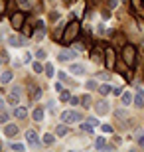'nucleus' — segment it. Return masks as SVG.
Instances as JSON below:
<instances>
[{
	"label": "nucleus",
	"mask_w": 144,
	"mask_h": 152,
	"mask_svg": "<svg viewBox=\"0 0 144 152\" xmlns=\"http://www.w3.org/2000/svg\"><path fill=\"white\" fill-rule=\"evenodd\" d=\"M14 117H16V118L28 117V109H26V107H16V109H14Z\"/></svg>",
	"instance_id": "ddd939ff"
},
{
	"label": "nucleus",
	"mask_w": 144,
	"mask_h": 152,
	"mask_svg": "<svg viewBox=\"0 0 144 152\" xmlns=\"http://www.w3.org/2000/svg\"><path fill=\"white\" fill-rule=\"evenodd\" d=\"M95 146H97V148H107V138H105V136H99L97 142H95Z\"/></svg>",
	"instance_id": "412c9836"
},
{
	"label": "nucleus",
	"mask_w": 144,
	"mask_h": 152,
	"mask_svg": "<svg viewBox=\"0 0 144 152\" xmlns=\"http://www.w3.org/2000/svg\"><path fill=\"white\" fill-rule=\"evenodd\" d=\"M136 140H138V144H144V134H138V138H136Z\"/></svg>",
	"instance_id": "58836bf2"
},
{
	"label": "nucleus",
	"mask_w": 144,
	"mask_h": 152,
	"mask_svg": "<svg viewBox=\"0 0 144 152\" xmlns=\"http://www.w3.org/2000/svg\"><path fill=\"white\" fill-rule=\"evenodd\" d=\"M69 103H71V105H79V103H81V99H79V97H71V99H69Z\"/></svg>",
	"instance_id": "c756f323"
},
{
	"label": "nucleus",
	"mask_w": 144,
	"mask_h": 152,
	"mask_svg": "<svg viewBox=\"0 0 144 152\" xmlns=\"http://www.w3.org/2000/svg\"><path fill=\"white\" fill-rule=\"evenodd\" d=\"M95 87H97L95 81H87V89H95Z\"/></svg>",
	"instance_id": "72a5a7b5"
},
{
	"label": "nucleus",
	"mask_w": 144,
	"mask_h": 152,
	"mask_svg": "<svg viewBox=\"0 0 144 152\" xmlns=\"http://www.w3.org/2000/svg\"><path fill=\"white\" fill-rule=\"evenodd\" d=\"M107 59H109V67H113V48H109V50H107Z\"/></svg>",
	"instance_id": "a878e982"
},
{
	"label": "nucleus",
	"mask_w": 144,
	"mask_h": 152,
	"mask_svg": "<svg viewBox=\"0 0 144 152\" xmlns=\"http://www.w3.org/2000/svg\"><path fill=\"white\" fill-rule=\"evenodd\" d=\"M12 75H14L12 71H4V73L0 75V81H2V83H10V81H12Z\"/></svg>",
	"instance_id": "a211bd4d"
},
{
	"label": "nucleus",
	"mask_w": 144,
	"mask_h": 152,
	"mask_svg": "<svg viewBox=\"0 0 144 152\" xmlns=\"http://www.w3.org/2000/svg\"><path fill=\"white\" fill-rule=\"evenodd\" d=\"M87 123H89V124H93V126H99V118H97V117H89V118H87Z\"/></svg>",
	"instance_id": "393cba45"
},
{
	"label": "nucleus",
	"mask_w": 144,
	"mask_h": 152,
	"mask_svg": "<svg viewBox=\"0 0 144 152\" xmlns=\"http://www.w3.org/2000/svg\"><path fill=\"white\" fill-rule=\"evenodd\" d=\"M2 107H4V101H2V99H0V111H2Z\"/></svg>",
	"instance_id": "a19ab883"
},
{
	"label": "nucleus",
	"mask_w": 144,
	"mask_h": 152,
	"mask_svg": "<svg viewBox=\"0 0 144 152\" xmlns=\"http://www.w3.org/2000/svg\"><path fill=\"white\" fill-rule=\"evenodd\" d=\"M4 134L12 138L14 134H18V126H16V124H6V126H4Z\"/></svg>",
	"instance_id": "f8f14e48"
},
{
	"label": "nucleus",
	"mask_w": 144,
	"mask_h": 152,
	"mask_svg": "<svg viewBox=\"0 0 144 152\" xmlns=\"http://www.w3.org/2000/svg\"><path fill=\"white\" fill-rule=\"evenodd\" d=\"M56 91H57V93H59V91H63V85H61V83H56Z\"/></svg>",
	"instance_id": "4c0bfd02"
},
{
	"label": "nucleus",
	"mask_w": 144,
	"mask_h": 152,
	"mask_svg": "<svg viewBox=\"0 0 144 152\" xmlns=\"http://www.w3.org/2000/svg\"><path fill=\"white\" fill-rule=\"evenodd\" d=\"M20 87H14V93H10V97H8V103H10L12 107H18V103H20Z\"/></svg>",
	"instance_id": "39448f33"
},
{
	"label": "nucleus",
	"mask_w": 144,
	"mask_h": 152,
	"mask_svg": "<svg viewBox=\"0 0 144 152\" xmlns=\"http://www.w3.org/2000/svg\"><path fill=\"white\" fill-rule=\"evenodd\" d=\"M59 97H61V101H69V99H71V95H69V91H59Z\"/></svg>",
	"instance_id": "5701e85b"
},
{
	"label": "nucleus",
	"mask_w": 144,
	"mask_h": 152,
	"mask_svg": "<svg viewBox=\"0 0 144 152\" xmlns=\"http://www.w3.org/2000/svg\"><path fill=\"white\" fill-rule=\"evenodd\" d=\"M32 53H30V51H28V53H26V56H24V63H30V61H32Z\"/></svg>",
	"instance_id": "7c9ffc66"
},
{
	"label": "nucleus",
	"mask_w": 144,
	"mask_h": 152,
	"mask_svg": "<svg viewBox=\"0 0 144 152\" xmlns=\"http://www.w3.org/2000/svg\"><path fill=\"white\" fill-rule=\"evenodd\" d=\"M59 118L65 124H71V123H79V121H81V115H79L77 111H63Z\"/></svg>",
	"instance_id": "f03ea898"
},
{
	"label": "nucleus",
	"mask_w": 144,
	"mask_h": 152,
	"mask_svg": "<svg viewBox=\"0 0 144 152\" xmlns=\"http://www.w3.org/2000/svg\"><path fill=\"white\" fill-rule=\"evenodd\" d=\"M32 67H34V71H36V73H42V71H44V65H42L39 61H36V63L32 65Z\"/></svg>",
	"instance_id": "b1692460"
},
{
	"label": "nucleus",
	"mask_w": 144,
	"mask_h": 152,
	"mask_svg": "<svg viewBox=\"0 0 144 152\" xmlns=\"http://www.w3.org/2000/svg\"><path fill=\"white\" fill-rule=\"evenodd\" d=\"M45 56H48L45 50H38V51H36V57H38V59H45Z\"/></svg>",
	"instance_id": "bb28decb"
},
{
	"label": "nucleus",
	"mask_w": 144,
	"mask_h": 152,
	"mask_svg": "<svg viewBox=\"0 0 144 152\" xmlns=\"http://www.w3.org/2000/svg\"><path fill=\"white\" fill-rule=\"evenodd\" d=\"M116 4H118V0H109V6L111 8H116Z\"/></svg>",
	"instance_id": "e433bc0d"
},
{
	"label": "nucleus",
	"mask_w": 144,
	"mask_h": 152,
	"mask_svg": "<svg viewBox=\"0 0 144 152\" xmlns=\"http://www.w3.org/2000/svg\"><path fill=\"white\" fill-rule=\"evenodd\" d=\"M69 71H71V73H75V75H83L85 73V65H81V63H71Z\"/></svg>",
	"instance_id": "9d476101"
},
{
	"label": "nucleus",
	"mask_w": 144,
	"mask_h": 152,
	"mask_svg": "<svg viewBox=\"0 0 144 152\" xmlns=\"http://www.w3.org/2000/svg\"><path fill=\"white\" fill-rule=\"evenodd\" d=\"M12 150L22 152V150H24V144H20V142H14V144H12Z\"/></svg>",
	"instance_id": "c85d7f7f"
},
{
	"label": "nucleus",
	"mask_w": 144,
	"mask_h": 152,
	"mask_svg": "<svg viewBox=\"0 0 144 152\" xmlns=\"http://www.w3.org/2000/svg\"><path fill=\"white\" fill-rule=\"evenodd\" d=\"M77 22H71L69 24V26H67L65 28V32H63V36H61V44H69V42H71L73 38H75V36H77Z\"/></svg>",
	"instance_id": "f257e3e1"
},
{
	"label": "nucleus",
	"mask_w": 144,
	"mask_h": 152,
	"mask_svg": "<svg viewBox=\"0 0 144 152\" xmlns=\"http://www.w3.org/2000/svg\"><path fill=\"white\" fill-rule=\"evenodd\" d=\"M101 130H103V132H109V134H111V132H113V126H111V124H101Z\"/></svg>",
	"instance_id": "cd10ccee"
},
{
	"label": "nucleus",
	"mask_w": 144,
	"mask_h": 152,
	"mask_svg": "<svg viewBox=\"0 0 144 152\" xmlns=\"http://www.w3.org/2000/svg\"><path fill=\"white\" fill-rule=\"evenodd\" d=\"M24 44H26V42H24V38H20V36H10V38H8V45H12V48H22Z\"/></svg>",
	"instance_id": "0eeeda50"
},
{
	"label": "nucleus",
	"mask_w": 144,
	"mask_h": 152,
	"mask_svg": "<svg viewBox=\"0 0 144 152\" xmlns=\"http://www.w3.org/2000/svg\"><path fill=\"white\" fill-rule=\"evenodd\" d=\"M121 99H122V105H130L134 97H132V93H130V91H124V93L121 95Z\"/></svg>",
	"instance_id": "2eb2a0df"
},
{
	"label": "nucleus",
	"mask_w": 144,
	"mask_h": 152,
	"mask_svg": "<svg viewBox=\"0 0 144 152\" xmlns=\"http://www.w3.org/2000/svg\"><path fill=\"white\" fill-rule=\"evenodd\" d=\"M132 2H134V6H136L138 10H142V2H140V0H132Z\"/></svg>",
	"instance_id": "f704fd0d"
},
{
	"label": "nucleus",
	"mask_w": 144,
	"mask_h": 152,
	"mask_svg": "<svg viewBox=\"0 0 144 152\" xmlns=\"http://www.w3.org/2000/svg\"><path fill=\"white\" fill-rule=\"evenodd\" d=\"M134 53H136L134 45H126V48H124V61H126L130 67L134 65Z\"/></svg>",
	"instance_id": "7ed1b4c3"
},
{
	"label": "nucleus",
	"mask_w": 144,
	"mask_h": 152,
	"mask_svg": "<svg viewBox=\"0 0 144 152\" xmlns=\"http://www.w3.org/2000/svg\"><path fill=\"white\" fill-rule=\"evenodd\" d=\"M67 132H69V129H67L65 123H63V124H57V129H56V134L57 136H65Z\"/></svg>",
	"instance_id": "f3484780"
},
{
	"label": "nucleus",
	"mask_w": 144,
	"mask_h": 152,
	"mask_svg": "<svg viewBox=\"0 0 144 152\" xmlns=\"http://www.w3.org/2000/svg\"><path fill=\"white\" fill-rule=\"evenodd\" d=\"M99 93H101V95H111V93H113V85L103 83V85L99 87Z\"/></svg>",
	"instance_id": "dca6fc26"
},
{
	"label": "nucleus",
	"mask_w": 144,
	"mask_h": 152,
	"mask_svg": "<svg viewBox=\"0 0 144 152\" xmlns=\"http://www.w3.org/2000/svg\"><path fill=\"white\" fill-rule=\"evenodd\" d=\"M81 103H83L85 109H89V107H91V95H83V97H81Z\"/></svg>",
	"instance_id": "4be33fe9"
},
{
	"label": "nucleus",
	"mask_w": 144,
	"mask_h": 152,
	"mask_svg": "<svg viewBox=\"0 0 144 152\" xmlns=\"http://www.w3.org/2000/svg\"><path fill=\"white\" fill-rule=\"evenodd\" d=\"M0 63H2V59H0Z\"/></svg>",
	"instance_id": "37998d69"
},
{
	"label": "nucleus",
	"mask_w": 144,
	"mask_h": 152,
	"mask_svg": "<svg viewBox=\"0 0 144 152\" xmlns=\"http://www.w3.org/2000/svg\"><path fill=\"white\" fill-rule=\"evenodd\" d=\"M18 2H20L22 8H28V6H30V0H18Z\"/></svg>",
	"instance_id": "2f4dec72"
},
{
	"label": "nucleus",
	"mask_w": 144,
	"mask_h": 152,
	"mask_svg": "<svg viewBox=\"0 0 144 152\" xmlns=\"http://www.w3.org/2000/svg\"><path fill=\"white\" fill-rule=\"evenodd\" d=\"M44 69H45V77H53V65H51V63H45L44 65Z\"/></svg>",
	"instance_id": "6ab92c4d"
},
{
	"label": "nucleus",
	"mask_w": 144,
	"mask_h": 152,
	"mask_svg": "<svg viewBox=\"0 0 144 152\" xmlns=\"http://www.w3.org/2000/svg\"><path fill=\"white\" fill-rule=\"evenodd\" d=\"M32 117H34V121H36V123H44V117H45V109H44V107H38V109H34Z\"/></svg>",
	"instance_id": "423d86ee"
},
{
	"label": "nucleus",
	"mask_w": 144,
	"mask_h": 152,
	"mask_svg": "<svg viewBox=\"0 0 144 152\" xmlns=\"http://www.w3.org/2000/svg\"><path fill=\"white\" fill-rule=\"evenodd\" d=\"M95 111H97L99 115H105V113H109V103H105V101L97 103V105H95Z\"/></svg>",
	"instance_id": "9b49d317"
},
{
	"label": "nucleus",
	"mask_w": 144,
	"mask_h": 152,
	"mask_svg": "<svg viewBox=\"0 0 144 152\" xmlns=\"http://www.w3.org/2000/svg\"><path fill=\"white\" fill-rule=\"evenodd\" d=\"M103 18H105V20H109V18H111V10H105V12H103Z\"/></svg>",
	"instance_id": "c9c22d12"
},
{
	"label": "nucleus",
	"mask_w": 144,
	"mask_h": 152,
	"mask_svg": "<svg viewBox=\"0 0 144 152\" xmlns=\"http://www.w3.org/2000/svg\"><path fill=\"white\" fill-rule=\"evenodd\" d=\"M134 103H136V107H144V91L138 89V93L134 95Z\"/></svg>",
	"instance_id": "4468645a"
},
{
	"label": "nucleus",
	"mask_w": 144,
	"mask_h": 152,
	"mask_svg": "<svg viewBox=\"0 0 144 152\" xmlns=\"http://www.w3.org/2000/svg\"><path fill=\"white\" fill-rule=\"evenodd\" d=\"M6 121H8V117H6V115L2 113V115H0V123H6Z\"/></svg>",
	"instance_id": "ea45409f"
},
{
	"label": "nucleus",
	"mask_w": 144,
	"mask_h": 152,
	"mask_svg": "<svg viewBox=\"0 0 144 152\" xmlns=\"http://www.w3.org/2000/svg\"><path fill=\"white\" fill-rule=\"evenodd\" d=\"M0 148H2V144H0Z\"/></svg>",
	"instance_id": "79ce46f5"
},
{
	"label": "nucleus",
	"mask_w": 144,
	"mask_h": 152,
	"mask_svg": "<svg viewBox=\"0 0 144 152\" xmlns=\"http://www.w3.org/2000/svg\"><path fill=\"white\" fill-rule=\"evenodd\" d=\"M26 140H28L30 146H38V144H39L38 132H36V130H26Z\"/></svg>",
	"instance_id": "20e7f679"
},
{
	"label": "nucleus",
	"mask_w": 144,
	"mask_h": 152,
	"mask_svg": "<svg viewBox=\"0 0 144 152\" xmlns=\"http://www.w3.org/2000/svg\"><path fill=\"white\" fill-rule=\"evenodd\" d=\"M75 56H77V51H75V50H71V51H61L59 56H57V59H59V61H69V59H73Z\"/></svg>",
	"instance_id": "6e6552de"
},
{
	"label": "nucleus",
	"mask_w": 144,
	"mask_h": 152,
	"mask_svg": "<svg viewBox=\"0 0 144 152\" xmlns=\"http://www.w3.org/2000/svg\"><path fill=\"white\" fill-rule=\"evenodd\" d=\"M113 93H115V95H122V89L121 87H113Z\"/></svg>",
	"instance_id": "473e14b6"
},
{
	"label": "nucleus",
	"mask_w": 144,
	"mask_h": 152,
	"mask_svg": "<svg viewBox=\"0 0 144 152\" xmlns=\"http://www.w3.org/2000/svg\"><path fill=\"white\" fill-rule=\"evenodd\" d=\"M42 140H44L45 144H53V142H56V136H53V134H50V132H45Z\"/></svg>",
	"instance_id": "aec40b11"
},
{
	"label": "nucleus",
	"mask_w": 144,
	"mask_h": 152,
	"mask_svg": "<svg viewBox=\"0 0 144 152\" xmlns=\"http://www.w3.org/2000/svg\"><path fill=\"white\" fill-rule=\"evenodd\" d=\"M22 22H24V14H22V12L12 14V26H14V28H20V26H22Z\"/></svg>",
	"instance_id": "1a4fd4ad"
}]
</instances>
